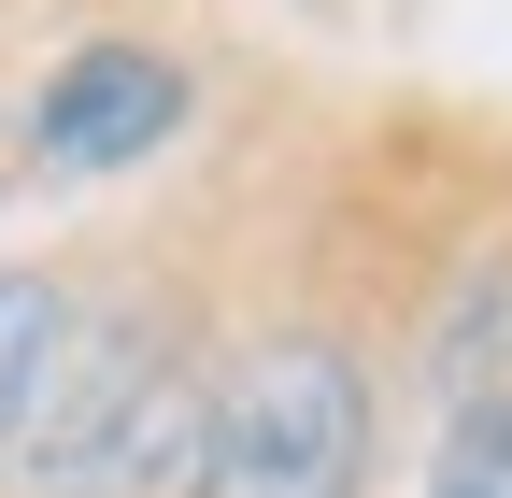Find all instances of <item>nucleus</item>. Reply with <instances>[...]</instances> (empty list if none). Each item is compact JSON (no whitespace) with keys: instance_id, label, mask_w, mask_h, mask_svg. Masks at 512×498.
<instances>
[{"instance_id":"obj_1","label":"nucleus","mask_w":512,"mask_h":498,"mask_svg":"<svg viewBox=\"0 0 512 498\" xmlns=\"http://www.w3.org/2000/svg\"><path fill=\"white\" fill-rule=\"evenodd\" d=\"M0 456H15L29 498H185L200 385L171 370L157 328H57V356H43V385H29Z\"/></svg>"},{"instance_id":"obj_2","label":"nucleus","mask_w":512,"mask_h":498,"mask_svg":"<svg viewBox=\"0 0 512 498\" xmlns=\"http://www.w3.org/2000/svg\"><path fill=\"white\" fill-rule=\"evenodd\" d=\"M370 484V370L328 328L256 342L200 399V470L185 498H356Z\"/></svg>"},{"instance_id":"obj_3","label":"nucleus","mask_w":512,"mask_h":498,"mask_svg":"<svg viewBox=\"0 0 512 498\" xmlns=\"http://www.w3.org/2000/svg\"><path fill=\"white\" fill-rule=\"evenodd\" d=\"M185 57L157 43H86V57H57L43 100H29V171H128V157H157L185 129Z\"/></svg>"},{"instance_id":"obj_4","label":"nucleus","mask_w":512,"mask_h":498,"mask_svg":"<svg viewBox=\"0 0 512 498\" xmlns=\"http://www.w3.org/2000/svg\"><path fill=\"white\" fill-rule=\"evenodd\" d=\"M427 498H512V385H470L427 442Z\"/></svg>"},{"instance_id":"obj_5","label":"nucleus","mask_w":512,"mask_h":498,"mask_svg":"<svg viewBox=\"0 0 512 498\" xmlns=\"http://www.w3.org/2000/svg\"><path fill=\"white\" fill-rule=\"evenodd\" d=\"M57 328H72V299H57L43 271H0V442H15V413H29V385H43Z\"/></svg>"}]
</instances>
